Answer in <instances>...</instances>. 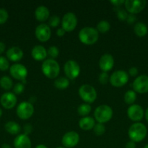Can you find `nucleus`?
Here are the masks:
<instances>
[{
	"mask_svg": "<svg viewBox=\"0 0 148 148\" xmlns=\"http://www.w3.org/2000/svg\"><path fill=\"white\" fill-rule=\"evenodd\" d=\"M35 17L39 22H44L49 18L50 12L49 9L44 5L39 6L35 10Z\"/></svg>",
	"mask_w": 148,
	"mask_h": 148,
	"instance_id": "nucleus-21",
	"label": "nucleus"
},
{
	"mask_svg": "<svg viewBox=\"0 0 148 148\" xmlns=\"http://www.w3.org/2000/svg\"><path fill=\"white\" fill-rule=\"evenodd\" d=\"M99 81L102 85H105L110 81V77H109L107 72H102L99 76Z\"/></svg>",
	"mask_w": 148,
	"mask_h": 148,
	"instance_id": "nucleus-37",
	"label": "nucleus"
},
{
	"mask_svg": "<svg viewBox=\"0 0 148 148\" xmlns=\"http://www.w3.org/2000/svg\"><path fill=\"white\" fill-rule=\"evenodd\" d=\"M136 20V17L135 16V14H129V15H128L127 19H126V22H127L129 25L133 24Z\"/></svg>",
	"mask_w": 148,
	"mask_h": 148,
	"instance_id": "nucleus-39",
	"label": "nucleus"
},
{
	"mask_svg": "<svg viewBox=\"0 0 148 148\" xmlns=\"http://www.w3.org/2000/svg\"><path fill=\"white\" fill-rule=\"evenodd\" d=\"M133 90L138 93H146L148 92V76L142 75L138 76L132 83Z\"/></svg>",
	"mask_w": 148,
	"mask_h": 148,
	"instance_id": "nucleus-12",
	"label": "nucleus"
},
{
	"mask_svg": "<svg viewBox=\"0 0 148 148\" xmlns=\"http://www.w3.org/2000/svg\"><path fill=\"white\" fill-rule=\"evenodd\" d=\"M147 133L146 127L144 124L140 122H136L132 124L129 129V138L134 143H139L145 138Z\"/></svg>",
	"mask_w": 148,
	"mask_h": 148,
	"instance_id": "nucleus-3",
	"label": "nucleus"
},
{
	"mask_svg": "<svg viewBox=\"0 0 148 148\" xmlns=\"http://www.w3.org/2000/svg\"><path fill=\"white\" fill-rule=\"evenodd\" d=\"M9 69H10V63L8 59L4 56H0V70L4 72Z\"/></svg>",
	"mask_w": 148,
	"mask_h": 148,
	"instance_id": "nucleus-34",
	"label": "nucleus"
},
{
	"mask_svg": "<svg viewBox=\"0 0 148 148\" xmlns=\"http://www.w3.org/2000/svg\"><path fill=\"white\" fill-rule=\"evenodd\" d=\"M91 111V106L89 103H83L78 107L77 112L78 115L82 117L87 116Z\"/></svg>",
	"mask_w": 148,
	"mask_h": 148,
	"instance_id": "nucleus-28",
	"label": "nucleus"
},
{
	"mask_svg": "<svg viewBox=\"0 0 148 148\" xmlns=\"http://www.w3.org/2000/svg\"><path fill=\"white\" fill-rule=\"evenodd\" d=\"M35 148H47V147H46V146H45L44 145L41 144V145H38Z\"/></svg>",
	"mask_w": 148,
	"mask_h": 148,
	"instance_id": "nucleus-46",
	"label": "nucleus"
},
{
	"mask_svg": "<svg viewBox=\"0 0 148 148\" xmlns=\"http://www.w3.org/2000/svg\"><path fill=\"white\" fill-rule=\"evenodd\" d=\"M2 114H3L2 110H1V108H0V118H1V116H2Z\"/></svg>",
	"mask_w": 148,
	"mask_h": 148,
	"instance_id": "nucleus-48",
	"label": "nucleus"
},
{
	"mask_svg": "<svg viewBox=\"0 0 148 148\" xmlns=\"http://www.w3.org/2000/svg\"><path fill=\"white\" fill-rule=\"evenodd\" d=\"M23 132H24V134L28 136V134H30V133L33 131V126L30 124H25V126L23 127Z\"/></svg>",
	"mask_w": 148,
	"mask_h": 148,
	"instance_id": "nucleus-38",
	"label": "nucleus"
},
{
	"mask_svg": "<svg viewBox=\"0 0 148 148\" xmlns=\"http://www.w3.org/2000/svg\"><path fill=\"white\" fill-rule=\"evenodd\" d=\"M110 3L115 7H119L122 4H124L125 1L124 0H113V1H110Z\"/></svg>",
	"mask_w": 148,
	"mask_h": 148,
	"instance_id": "nucleus-41",
	"label": "nucleus"
},
{
	"mask_svg": "<svg viewBox=\"0 0 148 148\" xmlns=\"http://www.w3.org/2000/svg\"><path fill=\"white\" fill-rule=\"evenodd\" d=\"M60 22L61 20L59 16H57V15L51 16V17H49V21H48V23H49V24H48V25H49V27L51 26V27H56L59 25Z\"/></svg>",
	"mask_w": 148,
	"mask_h": 148,
	"instance_id": "nucleus-33",
	"label": "nucleus"
},
{
	"mask_svg": "<svg viewBox=\"0 0 148 148\" xmlns=\"http://www.w3.org/2000/svg\"><path fill=\"white\" fill-rule=\"evenodd\" d=\"M31 56L36 61H44L47 56V50L41 45L35 46L31 50Z\"/></svg>",
	"mask_w": 148,
	"mask_h": 148,
	"instance_id": "nucleus-20",
	"label": "nucleus"
},
{
	"mask_svg": "<svg viewBox=\"0 0 148 148\" xmlns=\"http://www.w3.org/2000/svg\"><path fill=\"white\" fill-rule=\"evenodd\" d=\"M123 99H124V102L126 104H129L130 106L132 105L136 99V92L134 90H129L126 91V93L124 94Z\"/></svg>",
	"mask_w": 148,
	"mask_h": 148,
	"instance_id": "nucleus-26",
	"label": "nucleus"
},
{
	"mask_svg": "<svg viewBox=\"0 0 148 148\" xmlns=\"http://www.w3.org/2000/svg\"><path fill=\"white\" fill-rule=\"evenodd\" d=\"M70 82L69 79L65 77H60L57 78L54 82V85L56 88L59 90H65L69 86Z\"/></svg>",
	"mask_w": 148,
	"mask_h": 148,
	"instance_id": "nucleus-25",
	"label": "nucleus"
},
{
	"mask_svg": "<svg viewBox=\"0 0 148 148\" xmlns=\"http://www.w3.org/2000/svg\"><path fill=\"white\" fill-rule=\"evenodd\" d=\"M138 69L135 66H132L129 69V74L131 77H136L138 75Z\"/></svg>",
	"mask_w": 148,
	"mask_h": 148,
	"instance_id": "nucleus-40",
	"label": "nucleus"
},
{
	"mask_svg": "<svg viewBox=\"0 0 148 148\" xmlns=\"http://www.w3.org/2000/svg\"><path fill=\"white\" fill-rule=\"evenodd\" d=\"M96 29L98 31V33L100 32L101 33H105L110 30V24L107 20H101L97 23Z\"/></svg>",
	"mask_w": 148,
	"mask_h": 148,
	"instance_id": "nucleus-29",
	"label": "nucleus"
},
{
	"mask_svg": "<svg viewBox=\"0 0 148 148\" xmlns=\"http://www.w3.org/2000/svg\"><path fill=\"white\" fill-rule=\"evenodd\" d=\"M0 86L5 90H10L13 87L12 80L10 77L3 76L0 79Z\"/></svg>",
	"mask_w": 148,
	"mask_h": 148,
	"instance_id": "nucleus-27",
	"label": "nucleus"
},
{
	"mask_svg": "<svg viewBox=\"0 0 148 148\" xmlns=\"http://www.w3.org/2000/svg\"><path fill=\"white\" fill-rule=\"evenodd\" d=\"M78 95L86 103L89 104L96 101L97 92L92 85L84 84L78 89Z\"/></svg>",
	"mask_w": 148,
	"mask_h": 148,
	"instance_id": "nucleus-5",
	"label": "nucleus"
},
{
	"mask_svg": "<svg viewBox=\"0 0 148 148\" xmlns=\"http://www.w3.org/2000/svg\"><path fill=\"white\" fill-rule=\"evenodd\" d=\"M144 148H148V144L147 145H145V147H144Z\"/></svg>",
	"mask_w": 148,
	"mask_h": 148,
	"instance_id": "nucleus-49",
	"label": "nucleus"
},
{
	"mask_svg": "<svg viewBox=\"0 0 148 148\" xmlns=\"http://www.w3.org/2000/svg\"><path fill=\"white\" fill-rule=\"evenodd\" d=\"M114 58L110 53L103 54L99 61V66L100 69L104 72H107L111 70L114 66Z\"/></svg>",
	"mask_w": 148,
	"mask_h": 148,
	"instance_id": "nucleus-17",
	"label": "nucleus"
},
{
	"mask_svg": "<svg viewBox=\"0 0 148 148\" xmlns=\"http://www.w3.org/2000/svg\"><path fill=\"white\" fill-rule=\"evenodd\" d=\"M79 140V134L74 131H71L62 136V144L65 148H73L78 144Z\"/></svg>",
	"mask_w": 148,
	"mask_h": 148,
	"instance_id": "nucleus-14",
	"label": "nucleus"
},
{
	"mask_svg": "<svg viewBox=\"0 0 148 148\" xmlns=\"http://www.w3.org/2000/svg\"><path fill=\"white\" fill-rule=\"evenodd\" d=\"M65 33H66V32H65V30H64L62 27H59V28H58L56 31L57 36H59V37H62V36H65Z\"/></svg>",
	"mask_w": 148,
	"mask_h": 148,
	"instance_id": "nucleus-42",
	"label": "nucleus"
},
{
	"mask_svg": "<svg viewBox=\"0 0 148 148\" xmlns=\"http://www.w3.org/2000/svg\"><path fill=\"white\" fill-rule=\"evenodd\" d=\"M35 36L39 41L46 42L52 36L50 27L45 23L39 25L35 30Z\"/></svg>",
	"mask_w": 148,
	"mask_h": 148,
	"instance_id": "nucleus-13",
	"label": "nucleus"
},
{
	"mask_svg": "<svg viewBox=\"0 0 148 148\" xmlns=\"http://www.w3.org/2000/svg\"><path fill=\"white\" fill-rule=\"evenodd\" d=\"M41 70L45 77L49 79H55L59 75L60 66L55 59H47L42 63Z\"/></svg>",
	"mask_w": 148,
	"mask_h": 148,
	"instance_id": "nucleus-2",
	"label": "nucleus"
},
{
	"mask_svg": "<svg viewBox=\"0 0 148 148\" xmlns=\"http://www.w3.org/2000/svg\"><path fill=\"white\" fill-rule=\"evenodd\" d=\"M59 49L57 46H52L47 49V56L50 57V59H55L59 56Z\"/></svg>",
	"mask_w": 148,
	"mask_h": 148,
	"instance_id": "nucleus-30",
	"label": "nucleus"
},
{
	"mask_svg": "<svg viewBox=\"0 0 148 148\" xmlns=\"http://www.w3.org/2000/svg\"><path fill=\"white\" fill-rule=\"evenodd\" d=\"M17 97L13 92H4L0 98L1 106L6 109H12L17 104Z\"/></svg>",
	"mask_w": 148,
	"mask_h": 148,
	"instance_id": "nucleus-16",
	"label": "nucleus"
},
{
	"mask_svg": "<svg viewBox=\"0 0 148 148\" xmlns=\"http://www.w3.org/2000/svg\"><path fill=\"white\" fill-rule=\"evenodd\" d=\"M9 17L8 12L5 9H0V25H3L7 21Z\"/></svg>",
	"mask_w": 148,
	"mask_h": 148,
	"instance_id": "nucleus-36",
	"label": "nucleus"
},
{
	"mask_svg": "<svg viewBox=\"0 0 148 148\" xmlns=\"http://www.w3.org/2000/svg\"><path fill=\"white\" fill-rule=\"evenodd\" d=\"M93 130H94V132L96 135L101 136L105 132V127L103 124L97 123V124H95L94 128H93Z\"/></svg>",
	"mask_w": 148,
	"mask_h": 148,
	"instance_id": "nucleus-31",
	"label": "nucleus"
},
{
	"mask_svg": "<svg viewBox=\"0 0 148 148\" xmlns=\"http://www.w3.org/2000/svg\"><path fill=\"white\" fill-rule=\"evenodd\" d=\"M34 113V107L33 104L28 101L21 102L17 107L16 114L17 116L23 120H27L33 116Z\"/></svg>",
	"mask_w": 148,
	"mask_h": 148,
	"instance_id": "nucleus-6",
	"label": "nucleus"
},
{
	"mask_svg": "<svg viewBox=\"0 0 148 148\" xmlns=\"http://www.w3.org/2000/svg\"><path fill=\"white\" fill-rule=\"evenodd\" d=\"M25 90V85L22 82H18L15 84L13 87V93L15 95H20Z\"/></svg>",
	"mask_w": 148,
	"mask_h": 148,
	"instance_id": "nucleus-35",
	"label": "nucleus"
},
{
	"mask_svg": "<svg viewBox=\"0 0 148 148\" xmlns=\"http://www.w3.org/2000/svg\"><path fill=\"white\" fill-rule=\"evenodd\" d=\"M128 117L133 121H139L144 116V110L141 106L138 104H132L128 108Z\"/></svg>",
	"mask_w": 148,
	"mask_h": 148,
	"instance_id": "nucleus-15",
	"label": "nucleus"
},
{
	"mask_svg": "<svg viewBox=\"0 0 148 148\" xmlns=\"http://www.w3.org/2000/svg\"><path fill=\"white\" fill-rule=\"evenodd\" d=\"M125 148H136V143L133 141H129L126 144V146H125Z\"/></svg>",
	"mask_w": 148,
	"mask_h": 148,
	"instance_id": "nucleus-43",
	"label": "nucleus"
},
{
	"mask_svg": "<svg viewBox=\"0 0 148 148\" xmlns=\"http://www.w3.org/2000/svg\"><path fill=\"white\" fill-rule=\"evenodd\" d=\"M6 55L9 60L16 62L23 59V51L20 48L17 46H12L7 51Z\"/></svg>",
	"mask_w": 148,
	"mask_h": 148,
	"instance_id": "nucleus-18",
	"label": "nucleus"
},
{
	"mask_svg": "<svg viewBox=\"0 0 148 148\" xmlns=\"http://www.w3.org/2000/svg\"><path fill=\"white\" fill-rule=\"evenodd\" d=\"M115 10L116 14H117V17L119 20H120V21H125V20H126L129 14H128V12L126 11V10L118 7V10Z\"/></svg>",
	"mask_w": 148,
	"mask_h": 148,
	"instance_id": "nucleus-32",
	"label": "nucleus"
},
{
	"mask_svg": "<svg viewBox=\"0 0 148 148\" xmlns=\"http://www.w3.org/2000/svg\"><path fill=\"white\" fill-rule=\"evenodd\" d=\"M61 23L62 27L65 30V32H71L76 27L78 20L74 13L68 12L64 14Z\"/></svg>",
	"mask_w": 148,
	"mask_h": 148,
	"instance_id": "nucleus-9",
	"label": "nucleus"
},
{
	"mask_svg": "<svg viewBox=\"0 0 148 148\" xmlns=\"http://www.w3.org/2000/svg\"><path fill=\"white\" fill-rule=\"evenodd\" d=\"M129 81V75L123 70L115 71L110 76V82L115 88H121Z\"/></svg>",
	"mask_w": 148,
	"mask_h": 148,
	"instance_id": "nucleus-7",
	"label": "nucleus"
},
{
	"mask_svg": "<svg viewBox=\"0 0 148 148\" xmlns=\"http://www.w3.org/2000/svg\"><path fill=\"white\" fill-rule=\"evenodd\" d=\"M6 46L3 42L0 41V54H1L2 53H4V51H5Z\"/></svg>",
	"mask_w": 148,
	"mask_h": 148,
	"instance_id": "nucleus-44",
	"label": "nucleus"
},
{
	"mask_svg": "<svg viewBox=\"0 0 148 148\" xmlns=\"http://www.w3.org/2000/svg\"><path fill=\"white\" fill-rule=\"evenodd\" d=\"M10 74L13 78L22 82L27 77L28 69L21 64H14L10 67Z\"/></svg>",
	"mask_w": 148,
	"mask_h": 148,
	"instance_id": "nucleus-11",
	"label": "nucleus"
},
{
	"mask_svg": "<svg viewBox=\"0 0 148 148\" xmlns=\"http://www.w3.org/2000/svg\"><path fill=\"white\" fill-rule=\"evenodd\" d=\"M78 38L84 44L93 45L98 40L99 33L94 27H84L78 33Z\"/></svg>",
	"mask_w": 148,
	"mask_h": 148,
	"instance_id": "nucleus-1",
	"label": "nucleus"
},
{
	"mask_svg": "<svg viewBox=\"0 0 148 148\" xmlns=\"http://www.w3.org/2000/svg\"><path fill=\"white\" fill-rule=\"evenodd\" d=\"M57 148H65V147H57Z\"/></svg>",
	"mask_w": 148,
	"mask_h": 148,
	"instance_id": "nucleus-50",
	"label": "nucleus"
},
{
	"mask_svg": "<svg viewBox=\"0 0 148 148\" xmlns=\"http://www.w3.org/2000/svg\"><path fill=\"white\" fill-rule=\"evenodd\" d=\"M4 129L9 134L12 135H17L21 131V127L20 124L13 121H10L6 123L4 125Z\"/></svg>",
	"mask_w": 148,
	"mask_h": 148,
	"instance_id": "nucleus-23",
	"label": "nucleus"
},
{
	"mask_svg": "<svg viewBox=\"0 0 148 148\" xmlns=\"http://www.w3.org/2000/svg\"><path fill=\"white\" fill-rule=\"evenodd\" d=\"M113 115V111L109 106L102 104L99 106L94 110V116L96 121L100 124H105L112 119Z\"/></svg>",
	"mask_w": 148,
	"mask_h": 148,
	"instance_id": "nucleus-4",
	"label": "nucleus"
},
{
	"mask_svg": "<svg viewBox=\"0 0 148 148\" xmlns=\"http://www.w3.org/2000/svg\"><path fill=\"white\" fill-rule=\"evenodd\" d=\"M147 4L145 0H126L124 6L126 10L130 14H137L144 10Z\"/></svg>",
	"mask_w": 148,
	"mask_h": 148,
	"instance_id": "nucleus-10",
	"label": "nucleus"
},
{
	"mask_svg": "<svg viewBox=\"0 0 148 148\" xmlns=\"http://www.w3.org/2000/svg\"><path fill=\"white\" fill-rule=\"evenodd\" d=\"M15 148H31V141L28 135L18 134L14 140Z\"/></svg>",
	"mask_w": 148,
	"mask_h": 148,
	"instance_id": "nucleus-19",
	"label": "nucleus"
},
{
	"mask_svg": "<svg viewBox=\"0 0 148 148\" xmlns=\"http://www.w3.org/2000/svg\"><path fill=\"white\" fill-rule=\"evenodd\" d=\"M1 148H12V147L10 145L4 143V144H3L2 145H1Z\"/></svg>",
	"mask_w": 148,
	"mask_h": 148,
	"instance_id": "nucleus-45",
	"label": "nucleus"
},
{
	"mask_svg": "<svg viewBox=\"0 0 148 148\" xmlns=\"http://www.w3.org/2000/svg\"><path fill=\"white\" fill-rule=\"evenodd\" d=\"M145 118H146V120L148 121V108H147L146 111H145Z\"/></svg>",
	"mask_w": 148,
	"mask_h": 148,
	"instance_id": "nucleus-47",
	"label": "nucleus"
},
{
	"mask_svg": "<svg viewBox=\"0 0 148 148\" xmlns=\"http://www.w3.org/2000/svg\"><path fill=\"white\" fill-rule=\"evenodd\" d=\"M133 31L137 36L143 37V36H146V34L147 33V27L144 23L139 22L135 24L134 27H133Z\"/></svg>",
	"mask_w": 148,
	"mask_h": 148,
	"instance_id": "nucleus-24",
	"label": "nucleus"
},
{
	"mask_svg": "<svg viewBox=\"0 0 148 148\" xmlns=\"http://www.w3.org/2000/svg\"><path fill=\"white\" fill-rule=\"evenodd\" d=\"M95 125V120L90 116L82 117L78 121V126L80 128L85 131L93 130Z\"/></svg>",
	"mask_w": 148,
	"mask_h": 148,
	"instance_id": "nucleus-22",
	"label": "nucleus"
},
{
	"mask_svg": "<svg viewBox=\"0 0 148 148\" xmlns=\"http://www.w3.org/2000/svg\"><path fill=\"white\" fill-rule=\"evenodd\" d=\"M64 72L68 79H75L79 76L81 68L74 60H68L64 65Z\"/></svg>",
	"mask_w": 148,
	"mask_h": 148,
	"instance_id": "nucleus-8",
	"label": "nucleus"
}]
</instances>
